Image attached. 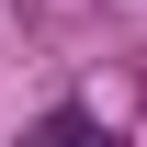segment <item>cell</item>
I'll use <instances>...</instances> for the list:
<instances>
[{"label": "cell", "mask_w": 147, "mask_h": 147, "mask_svg": "<svg viewBox=\"0 0 147 147\" xmlns=\"http://www.w3.org/2000/svg\"><path fill=\"white\" fill-rule=\"evenodd\" d=\"M34 147H79V113H57V125H34Z\"/></svg>", "instance_id": "obj_1"}]
</instances>
